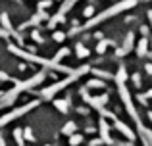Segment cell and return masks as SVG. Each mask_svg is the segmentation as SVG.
Returning a JSON list of instances; mask_svg holds the SVG:
<instances>
[{
    "instance_id": "6da1fadb",
    "label": "cell",
    "mask_w": 152,
    "mask_h": 146,
    "mask_svg": "<svg viewBox=\"0 0 152 146\" xmlns=\"http://www.w3.org/2000/svg\"><path fill=\"white\" fill-rule=\"evenodd\" d=\"M135 6H137V0H121V2H118L115 6H112V8H108V10H104L102 14H98V15H94V17H91V19H89V23H85L83 27H77V29H73L71 33H79V31L91 29V27H94V25H98V23H102L104 19L114 17V15L121 14V12L129 10V8H135Z\"/></svg>"
},
{
    "instance_id": "cb8c5ba5",
    "label": "cell",
    "mask_w": 152,
    "mask_h": 146,
    "mask_svg": "<svg viewBox=\"0 0 152 146\" xmlns=\"http://www.w3.org/2000/svg\"><path fill=\"white\" fill-rule=\"evenodd\" d=\"M64 38H66V33H60V31H56L54 33V41H58V42H62Z\"/></svg>"
},
{
    "instance_id": "4fadbf2b",
    "label": "cell",
    "mask_w": 152,
    "mask_h": 146,
    "mask_svg": "<svg viewBox=\"0 0 152 146\" xmlns=\"http://www.w3.org/2000/svg\"><path fill=\"white\" fill-rule=\"evenodd\" d=\"M0 21H2V25L6 27V31H8V33H14V35H18L14 29H12V25H10V19H8V14H2V15H0Z\"/></svg>"
},
{
    "instance_id": "ffe728a7",
    "label": "cell",
    "mask_w": 152,
    "mask_h": 146,
    "mask_svg": "<svg viewBox=\"0 0 152 146\" xmlns=\"http://www.w3.org/2000/svg\"><path fill=\"white\" fill-rule=\"evenodd\" d=\"M56 108L60 110V112L66 113L67 112V102H62V100H56Z\"/></svg>"
},
{
    "instance_id": "9c48e42d",
    "label": "cell",
    "mask_w": 152,
    "mask_h": 146,
    "mask_svg": "<svg viewBox=\"0 0 152 146\" xmlns=\"http://www.w3.org/2000/svg\"><path fill=\"white\" fill-rule=\"evenodd\" d=\"M114 125H115V129H118V131L121 133V135H125V137H127V139H129V140H135V133L131 131V129L127 127L125 123H121V121H119V119H114Z\"/></svg>"
},
{
    "instance_id": "7c38bea8",
    "label": "cell",
    "mask_w": 152,
    "mask_h": 146,
    "mask_svg": "<svg viewBox=\"0 0 152 146\" xmlns=\"http://www.w3.org/2000/svg\"><path fill=\"white\" fill-rule=\"evenodd\" d=\"M146 48H148V38L142 37L141 41H139V44H137V54L139 56H146Z\"/></svg>"
},
{
    "instance_id": "603a6c76",
    "label": "cell",
    "mask_w": 152,
    "mask_h": 146,
    "mask_svg": "<svg viewBox=\"0 0 152 146\" xmlns=\"http://www.w3.org/2000/svg\"><path fill=\"white\" fill-rule=\"evenodd\" d=\"M14 137H15V140H18L19 144H23V137H21V129H15L14 131Z\"/></svg>"
},
{
    "instance_id": "83f0119b",
    "label": "cell",
    "mask_w": 152,
    "mask_h": 146,
    "mask_svg": "<svg viewBox=\"0 0 152 146\" xmlns=\"http://www.w3.org/2000/svg\"><path fill=\"white\" fill-rule=\"evenodd\" d=\"M133 81H135L137 86H141V79H139V75H133Z\"/></svg>"
},
{
    "instance_id": "52a82bcc",
    "label": "cell",
    "mask_w": 152,
    "mask_h": 146,
    "mask_svg": "<svg viewBox=\"0 0 152 146\" xmlns=\"http://www.w3.org/2000/svg\"><path fill=\"white\" fill-rule=\"evenodd\" d=\"M81 94H83V98H85L87 104H91L94 110H98V112H100L104 106H106V102H108V94H102V96H89V92H87L85 89L81 90Z\"/></svg>"
},
{
    "instance_id": "484cf974",
    "label": "cell",
    "mask_w": 152,
    "mask_h": 146,
    "mask_svg": "<svg viewBox=\"0 0 152 146\" xmlns=\"http://www.w3.org/2000/svg\"><path fill=\"white\" fill-rule=\"evenodd\" d=\"M83 14H85L87 17H93V14H94V8H93V6H87V8H85V12H83Z\"/></svg>"
},
{
    "instance_id": "7402d4cb",
    "label": "cell",
    "mask_w": 152,
    "mask_h": 146,
    "mask_svg": "<svg viewBox=\"0 0 152 146\" xmlns=\"http://www.w3.org/2000/svg\"><path fill=\"white\" fill-rule=\"evenodd\" d=\"M94 75H98V77H104V79H112V75L110 73H106V71H100V69H93Z\"/></svg>"
},
{
    "instance_id": "4316f807",
    "label": "cell",
    "mask_w": 152,
    "mask_h": 146,
    "mask_svg": "<svg viewBox=\"0 0 152 146\" xmlns=\"http://www.w3.org/2000/svg\"><path fill=\"white\" fill-rule=\"evenodd\" d=\"M8 79H10V77H8V73L0 71V81H8Z\"/></svg>"
},
{
    "instance_id": "ac0fdd59",
    "label": "cell",
    "mask_w": 152,
    "mask_h": 146,
    "mask_svg": "<svg viewBox=\"0 0 152 146\" xmlns=\"http://www.w3.org/2000/svg\"><path fill=\"white\" fill-rule=\"evenodd\" d=\"M73 131H75V123H73V121L66 123V125H64V129H62L64 135H73Z\"/></svg>"
},
{
    "instance_id": "f546056e",
    "label": "cell",
    "mask_w": 152,
    "mask_h": 146,
    "mask_svg": "<svg viewBox=\"0 0 152 146\" xmlns=\"http://www.w3.org/2000/svg\"><path fill=\"white\" fill-rule=\"evenodd\" d=\"M25 139H29V140L33 139V135H31V133H29V129H25Z\"/></svg>"
},
{
    "instance_id": "d4e9b609",
    "label": "cell",
    "mask_w": 152,
    "mask_h": 146,
    "mask_svg": "<svg viewBox=\"0 0 152 146\" xmlns=\"http://www.w3.org/2000/svg\"><path fill=\"white\" fill-rule=\"evenodd\" d=\"M46 8H50V0H42V2H39V10H46Z\"/></svg>"
},
{
    "instance_id": "8992f818",
    "label": "cell",
    "mask_w": 152,
    "mask_h": 146,
    "mask_svg": "<svg viewBox=\"0 0 152 146\" xmlns=\"http://www.w3.org/2000/svg\"><path fill=\"white\" fill-rule=\"evenodd\" d=\"M37 106H39V100H33V102H29V104H25V106H21V108H18V110H12L10 113H6V115L0 117V127H2V125H8L10 121H14L15 117H19V115H23V113H27L29 110L37 108Z\"/></svg>"
},
{
    "instance_id": "277c9868",
    "label": "cell",
    "mask_w": 152,
    "mask_h": 146,
    "mask_svg": "<svg viewBox=\"0 0 152 146\" xmlns=\"http://www.w3.org/2000/svg\"><path fill=\"white\" fill-rule=\"evenodd\" d=\"M91 71V68L89 65H83V68H79V69H75L73 73H69L64 81H58L56 85H50V86H46V89H42V96L45 98H54L56 96V92H60L62 89H66L69 83H73L75 79H79V77H83L85 73H89Z\"/></svg>"
},
{
    "instance_id": "9a60e30c",
    "label": "cell",
    "mask_w": 152,
    "mask_h": 146,
    "mask_svg": "<svg viewBox=\"0 0 152 146\" xmlns=\"http://www.w3.org/2000/svg\"><path fill=\"white\" fill-rule=\"evenodd\" d=\"M66 56H69V48H67V46H64V48H60L58 52H56V56H54V62H60L62 58H66Z\"/></svg>"
},
{
    "instance_id": "1f68e13d",
    "label": "cell",
    "mask_w": 152,
    "mask_h": 146,
    "mask_svg": "<svg viewBox=\"0 0 152 146\" xmlns=\"http://www.w3.org/2000/svg\"><path fill=\"white\" fill-rule=\"evenodd\" d=\"M148 19H150V27H152V10H148Z\"/></svg>"
},
{
    "instance_id": "d6986e66",
    "label": "cell",
    "mask_w": 152,
    "mask_h": 146,
    "mask_svg": "<svg viewBox=\"0 0 152 146\" xmlns=\"http://www.w3.org/2000/svg\"><path fill=\"white\" fill-rule=\"evenodd\" d=\"M87 86H91V89H102L104 81H100V79H93V81H89V85H87Z\"/></svg>"
},
{
    "instance_id": "d6a6232c",
    "label": "cell",
    "mask_w": 152,
    "mask_h": 146,
    "mask_svg": "<svg viewBox=\"0 0 152 146\" xmlns=\"http://www.w3.org/2000/svg\"><path fill=\"white\" fill-rule=\"evenodd\" d=\"M145 96H146V98H152V90H148V92H146Z\"/></svg>"
},
{
    "instance_id": "f1b7e54d",
    "label": "cell",
    "mask_w": 152,
    "mask_h": 146,
    "mask_svg": "<svg viewBox=\"0 0 152 146\" xmlns=\"http://www.w3.org/2000/svg\"><path fill=\"white\" fill-rule=\"evenodd\" d=\"M145 69H146V73H148V75H152V64H146Z\"/></svg>"
},
{
    "instance_id": "30bf717a",
    "label": "cell",
    "mask_w": 152,
    "mask_h": 146,
    "mask_svg": "<svg viewBox=\"0 0 152 146\" xmlns=\"http://www.w3.org/2000/svg\"><path fill=\"white\" fill-rule=\"evenodd\" d=\"M100 135H102V142L112 144V139H110V129H108V123H106L104 119H100Z\"/></svg>"
},
{
    "instance_id": "ba28073f",
    "label": "cell",
    "mask_w": 152,
    "mask_h": 146,
    "mask_svg": "<svg viewBox=\"0 0 152 146\" xmlns=\"http://www.w3.org/2000/svg\"><path fill=\"white\" fill-rule=\"evenodd\" d=\"M133 38H135V35H133V33H127L125 42H123V48H119L115 54H118V56H125V54H129V52H131V48H133Z\"/></svg>"
},
{
    "instance_id": "44dd1931",
    "label": "cell",
    "mask_w": 152,
    "mask_h": 146,
    "mask_svg": "<svg viewBox=\"0 0 152 146\" xmlns=\"http://www.w3.org/2000/svg\"><path fill=\"white\" fill-rule=\"evenodd\" d=\"M69 142L73 144V146H75V144H81V142H83V137H81V135H71Z\"/></svg>"
},
{
    "instance_id": "836d02e7",
    "label": "cell",
    "mask_w": 152,
    "mask_h": 146,
    "mask_svg": "<svg viewBox=\"0 0 152 146\" xmlns=\"http://www.w3.org/2000/svg\"><path fill=\"white\" fill-rule=\"evenodd\" d=\"M0 146H4V140H2V137H0Z\"/></svg>"
},
{
    "instance_id": "5bb4252c",
    "label": "cell",
    "mask_w": 152,
    "mask_h": 146,
    "mask_svg": "<svg viewBox=\"0 0 152 146\" xmlns=\"http://www.w3.org/2000/svg\"><path fill=\"white\" fill-rule=\"evenodd\" d=\"M115 81H118V85H121V83H125V81H127V71H125V68H119V69H118Z\"/></svg>"
},
{
    "instance_id": "e575fe53",
    "label": "cell",
    "mask_w": 152,
    "mask_h": 146,
    "mask_svg": "<svg viewBox=\"0 0 152 146\" xmlns=\"http://www.w3.org/2000/svg\"><path fill=\"white\" fill-rule=\"evenodd\" d=\"M148 117H150V121H152V112H148Z\"/></svg>"
},
{
    "instance_id": "5b68a950",
    "label": "cell",
    "mask_w": 152,
    "mask_h": 146,
    "mask_svg": "<svg viewBox=\"0 0 152 146\" xmlns=\"http://www.w3.org/2000/svg\"><path fill=\"white\" fill-rule=\"evenodd\" d=\"M118 90H119V96H121V100H123V106H125V110L129 112V115L133 117V121H135V123H141V119H139V115H137V110H135V106H133V100H131V94H129V90H127L125 83L118 85Z\"/></svg>"
},
{
    "instance_id": "3957f363",
    "label": "cell",
    "mask_w": 152,
    "mask_h": 146,
    "mask_svg": "<svg viewBox=\"0 0 152 146\" xmlns=\"http://www.w3.org/2000/svg\"><path fill=\"white\" fill-rule=\"evenodd\" d=\"M8 50H10V52H14L15 56L23 58V60H29V62H35V64H41V65H45V68H48V69H54V71H64V73H67V75L75 71V69L67 68V65H62V64H58V62H54V60H46V58L35 56V54H27V52H23L21 48H15V46H8Z\"/></svg>"
},
{
    "instance_id": "2e32d148",
    "label": "cell",
    "mask_w": 152,
    "mask_h": 146,
    "mask_svg": "<svg viewBox=\"0 0 152 146\" xmlns=\"http://www.w3.org/2000/svg\"><path fill=\"white\" fill-rule=\"evenodd\" d=\"M75 50H77V56L79 58H87V56H89V48H85V46L79 44V42H77V46H75Z\"/></svg>"
},
{
    "instance_id": "4dcf8cb0",
    "label": "cell",
    "mask_w": 152,
    "mask_h": 146,
    "mask_svg": "<svg viewBox=\"0 0 152 146\" xmlns=\"http://www.w3.org/2000/svg\"><path fill=\"white\" fill-rule=\"evenodd\" d=\"M0 37H2V38H8V31H2V29H0Z\"/></svg>"
},
{
    "instance_id": "8fae6325",
    "label": "cell",
    "mask_w": 152,
    "mask_h": 146,
    "mask_svg": "<svg viewBox=\"0 0 152 146\" xmlns=\"http://www.w3.org/2000/svg\"><path fill=\"white\" fill-rule=\"evenodd\" d=\"M77 2V0H64V4H62V8L58 10V15H62V17H66V14L73 8V4Z\"/></svg>"
},
{
    "instance_id": "d590c367",
    "label": "cell",
    "mask_w": 152,
    "mask_h": 146,
    "mask_svg": "<svg viewBox=\"0 0 152 146\" xmlns=\"http://www.w3.org/2000/svg\"><path fill=\"white\" fill-rule=\"evenodd\" d=\"M0 96H2V92H0Z\"/></svg>"
},
{
    "instance_id": "7a4b0ae2",
    "label": "cell",
    "mask_w": 152,
    "mask_h": 146,
    "mask_svg": "<svg viewBox=\"0 0 152 146\" xmlns=\"http://www.w3.org/2000/svg\"><path fill=\"white\" fill-rule=\"evenodd\" d=\"M45 77H46L45 71H39V73H35L33 77H29L27 81L18 83V85L10 90V92H6V94H2V96H0V98H2V100H0V108H2V106H10L12 102H14L15 98L23 92V90H27V89H31V86L39 85V83H42V81H45Z\"/></svg>"
},
{
    "instance_id": "e0dca14e",
    "label": "cell",
    "mask_w": 152,
    "mask_h": 146,
    "mask_svg": "<svg viewBox=\"0 0 152 146\" xmlns=\"http://www.w3.org/2000/svg\"><path fill=\"white\" fill-rule=\"evenodd\" d=\"M110 44H112V41H100V42H98V46H96V52L98 54H104Z\"/></svg>"
}]
</instances>
